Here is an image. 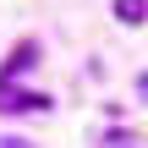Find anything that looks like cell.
I'll return each instance as SVG.
<instances>
[{
    "instance_id": "cell-1",
    "label": "cell",
    "mask_w": 148,
    "mask_h": 148,
    "mask_svg": "<svg viewBox=\"0 0 148 148\" xmlns=\"http://www.w3.org/2000/svg\"><path fill=\"white\" fill-rule=\"evenodd\" d=\"M0 110H5V115H22V110H49V99H44V93H22V88H11V82H0Z\"/></svg>"
},
{
    "instance_id": "cell-2",
    "label": "cell",
    "mask_w": 148,
    "mask_h": 148,
    "mask_svg": "<svg viewBox=\"0 0 148 148\" xmlns=\"http://www.w3.org/2000/svg\"><path fill=\"white\" fill-rule=\"evenodd\" d=\"M33 60H38V49H33V44H16V49H11V60H5V71H0V77H5V82H11V77H16V71H27V66H33Z\"/></svg>"
},
{
    "instance_id": "cell-3",
    "label": "cell",
    "mask_w": 148,
    "mask_h": 148,
    "mask_svg": "<svg viewBox=\"0 0 148 148\" xmlns=\"http://www.w3.org/2000/svg\"><path fill=\"white\" fill-rule=\"evenodd\" d=\"M115 16L126 27H137V22H148V0H115Z\"/></svg>"
},
{
    "instance_id": "cell-4",
    "label": "cell",
    "mask_w": 148,
    "mask_h": 148,
    "mask_svg": "<svg viewBox=\"0 0 148 148\" xmlns=\"http://www.w3.org/2000/svg\"><path fill=\"white\" fill-rule=\"evenodd\" d=\"M5 148H27V143H22V137H5Z\"/></svg>"
},
{
    "instance_id": "cell-5",
    "label": "cell",
    "mask_w": 148,
    "mask_h": 148,
    "mask_svg": "<svg viewBox=\"0 0 148 148\" xmlns=\"http://www.w3.org/2000/svg\"><path fill=\"white\" fill-rule=\"evenodd\" d=\"M137 88H143V99H148V71H143V82H137Z\"/></svg>"
}]
</instances>
